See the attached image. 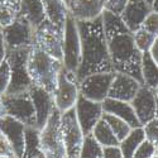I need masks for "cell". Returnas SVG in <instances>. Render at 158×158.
Instances as JSON below:
<instances>
[{"label":"cell","mask_w":158,"mask_h":158,"mask_svg":"<svg viewBox=\"0 0 158 158\" xmlns=\"http://www.w3.org/2000/svg\"><path fill=\"white\" fill-rule=\"evenodd\" d=\"M39 148L44 157L63 158L66 151L61 130V111L56 108L52 109L46 124L39 129Z\"/></svg>","instance_id":"5"},{"label":"cell","mask_w":158,"mask_h":158,"mask_svg":"<svg viewBox=\"0 0 158 158\" xmlns=\"http://www.w3.org/2000/svg\"><path fill=\"white\" fill-rule=\"evenodd\" d=\"M29 96L32 99L33 102V108H34V114H35V127L38 129H41L55 106V100H53V95L49 91L39 87L34 84L31 85V87L28 89Z\"/></svg>","instance_id":"15"},{"label":"cell","mask_w":158,"mask_h":158,"mask_svg":"<svg viewBox=\"0 0 158 158\" xmlns=\"http://www.w3.org/2000/svg\"><path fill=\"white\" fill-rule=\"evenodd\" d=\"M19 2H20V0H18V3H19Z\"/></svg>","instance_id":"46"},{"label":"cell","mask_w":158,"mask_h":158,"mask_svg":"<svg viewBox=\"0 0 158 158\" xmlns=\"http://www.w3.org/2000/svg\"><path fill=\"white\" fill-rule=\"evenodd\" d=\"M34 27L22 17H17L9 25L2 28L5 49L29 47L33 44Z\"/></svg>","instance_id":"10"},{"label":"cell","mask_w":158,"mask_h":158,"mask_svg":"<svg viewBox=\"0 0 158 158\" xmlns=\"http://www.w3.org/2000/svg\"><path fill=\"white\" fill-rule=\"evenodd\" d=\"M67 2H69V0H64V3H66V4H67Z\"/></svg>","instance_id":"43"},{"label":"cell","mask_w":158,"mask_h":158,"mask_svg":"<svg viewBox=\"0 0 158 158\" xmlns=\"http://www.w3.org/2000/svg\"><path fill=\"white\" fill-rule=\"evenodd\" d=\"M62 43L63 31L47 18L34 28L33 46L60 61H62Z\"/></svg>","instance_id":"7"},{"label":"cell","mask_w":158,"mask_h":158,"mask_svg":"<svg viewBox=\"0 0 158 158\" xmlns=\"http://www.w3.org/2000/svg\"><path fill=\"white\" fill-rule=\"evenodd\" d=\"M81 44V60L76 71L80 81L95 72H114L108 52L101 15L93 20H76Z\"/></svg>","instance_id":"2"},{"label":"cell","mask_w":158,"mask_h":158,"mask_svg":"<svg viewBox=\"0 0 158 158\" xmlns=\"http://www.w3.org/2000/svg\"><path fill=\"white\" fill-rule=\"evenodd\" d=\"M140 86V82L124 72H116L114 73L113 81L109 87L108 98H113L116 100H123V101H129L134 98L137 91Z\"/></svg>","instance_id":"17"},{"label":"cell","mask_w":158,"mask_h":158,"mask_svg":"<svg viewBox=\"0 0 158 158\" xmlns=\"http://www.w3.org/2000/svg\"><path fill=\"white\" fill-rule=\"evenodd\" d=\"M2 100L8 115L15 118L24 125H35L34 108L28 91L18 94H4Z\"/></svg>","instance_id":"11"},{"label":"cell","mask_w":158,"mask_h":158,"mask_svg":"<svg viewBox=\"0 0 158 158\" xmlns=\"http://www.w3.org/2000/svg\"><path fill=\"white\" fill-rule=\"evenodd\" d=\"M114 72H95L82 77L78 81V93L82 96L101 102L108 96Z\"/></svg>","instance_id":"12"},{"label":"cell","mask_w":158,"mask_h":158,"mask_svg":"<svg viewBox=\"0 0 158 158\" xmlns=\"http://www.w3.org/2000/svg\"><path fill=\"white\" fill-rule=\"evenodd\" d=\"M5 60V47H4V42H3V37L0 39V64Z\"/></svg>","instance_id":"39"},{"label":"cell","mask_w":158,"mask_h":158,"mask_svg":"<svg viewBox=\"0 0 158 158\" xmlns=\"http://www.w3.org/2000/svg\"><path fill=\"white\" fill-rule=\"evenodd\" d=\"M101 118L109 124V127L113 130V133L115 134V137L118 138V140H119V142L123 138L127 137V134L129 133L130 129H131L130 125L125 120H123L122 118L116 116V115H113V114H109V113H102Z\"/></svg>","instance_id":"27"},{"label":"cell","mask_w":158,"mask_h":158,"mask_svg":"<svg viewBox=\"0 0 158 158\" xmlns=\"http://www.w3.org/2000/svg\"><path fill=\"white\" fill-rule=\"evenodd\" d=\"M10 82V69L6 60H4L0 64V98H2L8 90Z\"/></svg>","instance_id":"33"},{"label":"cell","mask_w":158,"mask_h":158,"mask_svg":"<svg viewBox=\"0 0 158 158\" xmlns=\"http://www.w3.org/2000/svg\"><path fill=\"white\" fill-rule=\"evenodd\" d=\"M80 157H82V158H102V146L94 138V135L91 133L84 135Z\"/></svg>","instance_id":"28"},{"label":"cell","mask_w":158,"mask_h":158,"mask_svg":"<svg viewBox=\"0 0 158 158\" xmlns=\"http://www.w3.org/2000/svg\"><path fill=\"white\" fill-rule=\"evenodd\" d=\"M140 27L148 32H151L152 34H156V35L158 34V14H157L156 10H152L146 17V19L143 20Z\"/></svg>","instance_id":"34"},{"label":"cell","mask_w":158,"mask_h":158,"mask_svg":"<svg viewBox=\"0 0 158 158\" xmlns=\"http://www.w3.org/2000/svg\"><path fill=\"white\" fill-rule=\"evenodd\" d=\"M140 73L143 78V84L152 89L158 86V69L157 62L151 57L149 52H143L140 60Z\"/></svg>","instance_id":"24"},{"label":"cell","mask_w":158,"mask_h":158,"mask_svg":"<svg viewBox=\"0 0 158 158\" xmlns=\"http://www.w3.org/2000/svg\"><path fill=\"white\" fill-rule=\"evenodd\" d=\"M122 151L118 146H105L102 147V158H122Z\"/></svg>","instance_id":"37"},{"label":"cell","mask_w":158,"mask_h":158,"mask_svg":"<svg viewBox=\"0 0 158 158\" xmlns=\"http://www.w3.org/2000/svg\"><path fill=\"white\" fill-rule=\"evenodd\" d=\"M130 105L133 106L140 125L146 124L157 116V89L140 84L137 94L130 100Z\"/></svg>","instance_id":"13"},{"label":"cell","mask_w":158,"mask_h":158,"mask_svg":"<svg viewBox=\"0 0 158 158\" xmlns=\"http://www.w3.org/2000/svg\"><path fill=\"white\" fill-rule=\"evenodd\" d=\"M0 32H2V27H0Z\"/></svg>","instance_id":"45"},{"label":"cell","mask_w":158,"mask_h":158,"mask_svg":"<svg viewBox=\"0 0 158 158\" xmlns=\"http://www.w3.org/2000/svg\"><path fill=\"white\" fill-rule=\"evenodd\" d=\"M0 157H5V158L17 157L10 142L8 140V138L2 133V131H0Z\"/></svg>","instance_id":"35"},{"label":"cell","mask_w":158,"mask_h":158,"mask_svg":"<svg viewBox=\"0 0 158 158\" xmlns=\"http://www.w3.org/2000/svg\"><path fill=\"white\" fill-rule=\"evenodd\" d=\"M153 10L152 4L146 0H127V4L119 14L123 23L130 32L137 31L146 17Z\"/></svg>","instance_id":"16"},{"label":"cell","mask_w":158,"mask_h":158,"mask_svg":"<svg viewBox=\"0 0 158 158\" xmlns=\"http://www.w3.org/2000/svg\"><path fill=\"white\" fill-rule=\"evenodd\" d=\"M18 17L28 20L35 28L39 23L46 19L43 2L42 0H20Z\"/></svg>","instance_id":"21"},{"label":"cell","mask_w":158,"mask_h":158,"mask_svg":"<svg viewBox=\"0 0 158 158\" xmlns=\"http://www.w3.org/2000/svg\"><path fill=\"white\" fill-rule=\"evenodd\" d=\"M134 158H152L157 157V143H153L151 140L144 139L139 146L137 147L134 154Z\"/></svg>","instance_id":"31"},{"label":"cell","mask_w":158,"mask_h":158,"mask_svg":"<svg viewBox=\"0 0 158 158\" xmlns=\"http://www.w3.org/2000/svg\"><path fill=\"white\" fill-rule=\"evenodd\" d=\"M146 139L144 137V131L142 127H137V128H131L130 131L127 134L125 138H123L119 142V147L122 151V154L124 158H131L137 149V147Z\"/></svg>","instance_id":"25"},{"label":"cell","mask_w":158,"mask_h":158,"mask_svg":"<svg viewBox=\"0 0 158 158\" xmlns=\"http://www.w3.org/2000/svg\"><path fill=\"white\" fill-rule=\"evenodd\" d=\"M31 47L32 46L5 49V60L10 69V82L5 94H18L28 91L33 84L27 70V61Z\"/></svg>","instance_id":"4"},{"label":"cell","mask_w":158,"mask_h":158,"mask_svg":"<svg viewBox=\"0 0 158 158\" xmlns=\"http://www.w3.org/2000/svg\"><path fill=\"white\" fill-rule=\"evenodd\" d=\"M127 4V0H104V9L119 15Z\"/></svg>","instance_id":"36"},{"label":"cell","mask_w":158,"mask_h":158,"mask_svg":"<svg viewBox=\"0 0 158 158\" xmlns=\"http://www.w3.org/2000/svg\"><path fill=\"white\" fill-rule=\"evenodd\" d=\"M24 128L25 125L10 115L0 116V131L8 138L17 157H23L24 152Z\"/></svg>","instance_id":"18"},{"label":"cell","mask_w":158,"mask_h":158,"mask_svg":"<svg viewBox=\"0 0 158 158\" xmlns=\"http://www.w3.org/2000/svg\"><path fill=\"white\" fill-rule=\"evenodd\" d=\"M146 2H148L149 4H152L153 10H156V11H157V0H146Z\"/></svg>","instance_id":"42"},{"label":"cell","mask_w":158,"mask_h":158,"mask_svg":"<svg viewBox=\"0 0 158 158\" xmlns=\"http://www.w3.org/2000/svg\"><path fill=\"white\" fill-rule=\"evenodd\" d=\"M91 134L94 135V138L101 144L102 147L105 146H118L119 140L115 137V134L113 133L111 128L109 127V124L105 122L102 118L98 120V123L94 125L93 130H91Z\"/></svg>","instance_id":"26"},{"label":"cell","mask_w":158,"mask_h":158,"mask_svg":"<svg viewBox=\"0 0 158 158\" xmlns=\"http://www.w3.org/2000/svg\"><path fill=\"white\" fill-rule=\"evenodd\" d=\"M101 105H102V111L104 113H109V114H113V115L122 118L123 120H125L130 125V128L142 127L135 113H134V109L130 105L129 101L116 100V99L106 96L101 101Z\"/></svg>","instance_id":"20"},{"label":"cell","mask_w":158,"mask_h":158,"mask_svg":"<svg viewBox=\"0 0 158 158\" xmlns=\"http://www.w3.org/2000/svg\"><path fill=\"white\" fill-rule=\"evenodd\" d=\"M4 2L11 4V5H14V6H18L19 8V3H18V0H4Z\"/></svg>","instance_id":"41"},{"label":"cell","mask_w":158,"mask_h":158,"mask_svg":"<svg viewBox=\"0 0 158 158\" xmlns=\"http://www.w3.org/2000/svg\"><path fill=\"white\" fill-rule=\"evenodd\" d=\"M42 2L46 18L57 25L61 31H63L66 15L69 13L67 4L64 3V0H42Z\"/></svg>","instance_id":"22"},{"label":"cell","mask_w":158,"mask_h":158,"mask_svg":"<svg viewBox=\"0 0 158 158\" xmlns=\"http://www.w3.org/2000/svg\"><path fill=\"white\" fill-rule=\"evenodd\" d=\"M133 38H134V43L135 47L139 49V52H148L153 42L158 38L156 34H152L151 32L146 31L144 28L139 27L137 31L133 32Z\"/></svg>","instance_id":"29"},{"label":"cell","mask_w":158,"mask_h":158,"mask_svg":"<svg viewBox=\"0 0 158 158\" xmlns=\"http://www.w3.org/2000/svg\"><path fill=\"white\" fill-rule=\"evenodd\" d=\"M148 52H149L151 57H152L156 62H158V38L153 42V44L151 46V48H149Z\"/></svg>","instance_id":"38"},{"label":"cell","mask_w":158,"mask_h":158,"mask_svg":"<svg viewBox=\"0 0 158 158\" xmlns=\"http://www.w3.org/2000/svg\"><path fill=\"white\" fill-rule=\"evenodd\" d=\"M6 115V110H5V106H4V102L2 100V98H0V116H4Z\"/></svg>","instance_id":"40"},{"label":"cell","mask_w":158,"mask_h":158,"mask_svg":"<svg viewBox=\"0 0 158 158\" xmlns=\"http://www.w3.org/2000/svg\"><path fill=\"white\" fill-rule=\"evenodd\" d=\"M19 8L11 5L4 0H0V27L4 28L9 25L13 20L18 17Z\"/></svg>","instance_id":"30"},{"label":"cell","mask_w":158,"mask_h":158,"mask_svg":"<svg viewBox=\"0 0 158 158\" xmlns=\"http://www.w3.org/2000/svg\"><path fill=\"white\" fill-rule=\"evenodd\" d=\"M143 131H144V137L147 140H151L153 143H157L158 140V120L157 116L151 119L149 122H147L146 124L142 125Z\"/></svg>","instance_id":"32"},{"label":"cell","mask_w":158,"mask_h":158,"mask_svg":"<svg viewBox=\"0 0 158 158\" xmlns=\"http://www.w3.org/2000/svg\"><path fill=\"white\" fill-rule=\"evenodd\" d=\"M62 64V61L49 56L32 44L27 61V70L34 85L53 93Z\"/></svg>","instance_id":"3"},{"label":"cell","mask_w":158,"mask_h":158,"mask_svg":"<svg viewBox=\"0 0 158 158\" xmlns=\"http://www.w3.org/2000/svg\"><path fill=\"white\" fill-rule=\"evenodd\" d=\"M23 157L42 158L44 157L39 148V129L35 125H25L24 128V152Z\"/></svg>","instance_id":"23"},{"label":"cell","mask_w":158,"mask_h":158,"mask_svg":"<svg viewBox=\"0 0 158 158\" xmlns=\"http://www.w3.org/2000/svg\"><path fill=\"white\" fill-rule=\"evenodd\" d=\"M77 122L81 127L84 135L91 133L94 125L102 115V105L99 101L90 100L81 94H78V98L73 105Z\"/></svg>","instance_id":"14"},{"label":"cell","mask_w":158,"mask_h":158,"mask_svg":"<svg viewBox=\"0 0 158 158\" xmlns=\"http://www.w3.org/2000/svg\"><path fill=\"white\" fill-rule=\"evenodd\" d=\"M101 18L108 52L114 71L128 73L143 84L140 73L142 52L135 47L133 32L127 28L119 15L111 11L104 9Z\"/></svg>","instance_id":"1"},{"label":"cell","mask_w":158,"mask_h":158,"mask_svg":"<svg viewBox=\"0 0 158 158\" xmlns=\"http://www.w3.org/2000/svg\"><path fill=\"white\" fill-rule=\"evenodd\" d=\"M61 130L62 139L66 151V157L77 158L80 157V151L84 140V133L77 122L75 108H70L61 113Z\"/></svg>","instance_id":"9"},{"label":"cell","mask_w":158,"mask_h":158,"mask_svg":"<svg viewBox=\"0 0 158 158\" xmlns=\"http://www.w3.org/2000/svg\"><path fill=\"white\" fill-rule=\"evenodd\" d=\"M0 39H2V32H0Z\"/></svg>","instance_id":"44"},{"label":"cell","mask_w":158,"mask_h":158,"mask_svg":"<svg viewBox=\"0 0 158 158\" xmlns=\"http://www.w3.org/2000/svg\"><path fill=\"white\" fill-rule=\"evenodd\" d=\"M78 80L75 72H71L62 67L58 72L56 89L52 93L56 108L63 113L72 108L78 98Z\"/></svg>","instance_id":"8"},{"label":"cell","mask_w":158,"mask_h":158,"mask_svg":"<svg viewBox=\"0 0 158 158\" xmlns=\"http://www.w3.org/2000/svg\"><path fill=\"white\" fill-rule=\"evenodd\" d=\"M67 10L75 20H93L101 15L104 0H69Z\"/></svg>","instance_id":"19"},{"label":"cell","mask_w":158,"mask_h":158,"mask_svg":"<svg viewBox=\"0 0 158 158\" xmlns=\"http://www.w3.org/2000/svg\"><path fill=\"white\" fill-rule=\"evenodd\" d=\"M81 60V44L78 35L77 24L73 17L67 13L63 27V43H62V63L66 70L71 72L77 71Z\"/></svg>","instance_id":"6"}]
</instances>
